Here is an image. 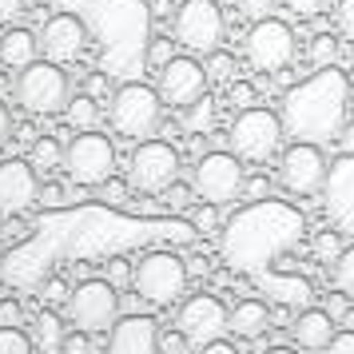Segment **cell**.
I'll list each match as a JSON object with an SVG mask.
<instances>
[{
  "label": "cell",
  "instance_id": "1",
  "mask_svg": "<svg viewBox=\"0 0 354 354\" xmlns=\"http://www.w3.org/2000/svg\"><path fill=\"white\" fill-rule=\"evenodd\" d=\"M303 231H306V219L290 203L255 199L251 207L231 215V223L223 231V259L231 271L255 279L279 306L303 310L315 299L310 279L295 271H279V259L299 247Z\"/></svg>",
  "mask_w": 354,
  "mask_h": 354
},
{
  "label": "cell",
  "instance_id": "2",
  "mask_svg": "<svg viewBox=\"0 0 354 354\" xmlns=\"http://www.w3.org/2000/svg\"><path fill=\"white\" fill-rule=\"evenodd\" d=\"M346 88H351V80L335 64H322L315 76L287 88L283 112H279L283 136L303 140V144H319V147L338 140V131L346 124V108H351Z\"/></svg>",
  "mask_w": 354,
  "mask_h": 354
},
{
  "label": "cell",
  "instance_id": "3",
  "mask_svg": "<svg viewBox=\"0 0 354 354\" xmlns=\"http://www.w3.org/2000/svg\"><path fill=\"white\" fill-rule=\"evenodd\" d=\"M112 128L115 136H124V140H147V136H156L160 131V120H163V100L156 88H147V84L131 80L124 88H115L112 92Z\"/></svg>",
  "mask_w": 354,
  "mask_h": 354
},
{
  "label": "cell",
  "instance_id": "4",
  "mask_svg": "<svg viewBox=\"0 0 354 354\" xmlns=\"http://www.w3.org/2000/svg\"><path fill=\"white\" fill-rule=\"evenodd\" d=\"M68 96H72V88H68V72H60V64L36 56L32 64L20 68L17 104L28 115H60L64 104H68Z\"/></svg>",
  "mask_w": 354,
  "mask_h": 354
},
{
  "label": "cell",
  "instance_id": "5",
  "mask_svg": "<svg viewBox=\"0 0 354 354\" xmlns=\"http://www.w3.org/2000/svg\"><path fill=\"white\" fill-rule=\"evenodd\" d=\"M227 144L231 151L247 163H267L283 144V124L271 108H239V115L231 120V131H227Z\"/></svg>",
  "mask_w": 354,
  "mask_h": 354
},
{
  "label": "cell",
  "instance_id": "6",
  "mask_svg": "<svg viewBox=\"0 0 354 354\" xmlns=\"http://www.w3.org/2000/svg\"><path fill=\"white\" fill-rule=\"evenodd\" d=\"M131 287L136 295L151 306H171L187 290V263L171 251H151L136 263L131 271Z\"/></svg>",
  "mask_w": 354,
  "mask_h": 354
},
{
  "label": "cell",
  "instance_id": "7",
  "mask_svg": "<svg viewBox=\"0 0 354 354\" xmlns=\"http://www.w3.org/2000/svg\"><path fill=\"white\" fill-rule=\"evenodd\" d=\"M223 12H219V0H183L176 8V20H171V32H176V44L192 52V56H207V52L219 48L223 40Z\"/></svg>",
  "mask_w": 354,
  "mask_h": 354
},
{
  "label": "cell",
  "instance_id": "8",
  "mask_svg": "<svg viewBox=\"0 0 354 354\" xmlns=\"http://www.w3.org/2000/svg\"><path fill=\"white\" fill-rule=\"evenodd\" d=\"M68 171V179L76 183V187H96L100 179H108L115 171V147L108 136H100L96 128L92 131H80V136H72L64 147V163H60Z\"/></svg>",
  "mask_w": 354,
  "mask_h": 354
},
{
  "label": "cell",
  "instance_id": "9",
  "mask_svg": "<svg viewBox=\"0 0 354 354\" xmlns=\"http://www.w3.org/2000/svg\"><path fill=\"white\" fill-rule=\"evenodd\" d=\"M243 52H247V64L263 72V76H274L295 60V32H290L287 20L279 17H263L251 24V32L243 40Z\"/></svg>",
  "mask_w": 354,
  "mask_h": 354
},
{
  "label": "cell",
  "instance_id": "10",
  "mask_svg": "<svg viewBox=\"0 0 354 354\" xmlns=\"http://www.w3.org/2000/svg\"><path fill=\"white\" fill-rule=\"evenodd\" d=\"M115 315H120V295L108 279H84L76 290H68V319L76 330L104 335L112 330Z\"/></svg>",
  "mask_w": 354,
  "mask_h": 354
},
{
  "label": "cell",
  "instance_id": "11",
  "mask_svg": "<svg viewBox=\"0 0 354 354\" xmlns=\"http://www.w3.org/2000/svg\"><path fill=\"white\" fill-rule=\"evenodd\" d=\"M179 179V151L167 140H140L128 160V183L144 195H160L167 183Z\"/></svg>",
  "mask_w": 354,
  "mask_h": 354
},
{
  "label": "cell",
  "instance_id": "12",
  "mask_svg": "<svg viewBox=\"0 0 354 354\" xmlns=\"http://www.w3.org/2000/svg\"><path fill=\"white\" fill-rule=\"evenodd\" d=\"M192 192L203 199V203H215L223 207L231 199H239L243 192V160L235 151H207L199 156L192 176Z\"/></svg>",
  "mask_w": 354,
  "mask_h": 354
},
{
  "label": "cell",
  "instance_id": "13",
  "mask_svg": "<svg viewBox=\"0 0 354 354\" xmlns=\"http://www.w3.org/2000/svg\"><path fill=\"white\" fill-rule=\"evenodd\" d=\"M322 207L338 235H354V156L342 151L335 163H326L322 179Z\"/></svg>",
  "mask_w": 354,
  "mask_h": 354
},
{
  "label": "cell",
  "instance_id": "14",
  "mask_svg": "<svg viewBox=\"0 0 354 354\" xmlns=\"http://www.w3.org/2000/svg\"><path fill=\"white\" fill-rule=\"evenodd\" d=\"M40 40V56L52 60V64H72V60H80L84 52H88V24H84L76 12H56V17L44 20V28L36 32Z\"/></svg>",
  "mask_w": 354,
  "mask_h": 354
},
{
  "label": "cell",
  "instance_id": "15",
  "mask_svg": "<svg viewBox=\"0 0 354 354\" xmlns=\"http://www.w3.org/2000/svg\"><path fill=\"white\" fill-rule=\"evenodd\" d=\"M156 76H160V100L163 104H171V108H187V104H195L199 96H207V72H203V64L195 60L192 52L187 56H171L163 68H156Z\"/></svg>",
  "mask_w": 354,
  "mask_h": 354
},
{
  "label": "cell",
  "instance_id": "16",
  "mask_svg": "<svg viewBox=\"0 0 354 354\" xmlns=\"http://www.w3.org/2000/svg\"><path fill=\"white\" fill-rule=\"evenodd\" d=\"M279 179H283V187L290 195L322 192V179H326V156H322V147L295 140L283 151V160H279Z\"/></svg>",
  "mask_w": 354,
  "mask_h": 354
},
{
  "label": "cell",
  "instance_id": "17",
  "mask_svg": "<svg viewBox=\"0 0 354 354\" xmlns=\"http://www.w3.org/2000/svg\"><path fill=\"white\" fill-rule=\"evenodd\" d=\"M176 326L183 330L187 346H203L211 338H223L227 330V306L215 295H192L187 303L179 306Z\"/></svg>",
  "mask_w": 354,
  "mask_h": 354
},
{
  "label": "cell",
  "instance_id": "18",
  "mask_svg": "<svg viewBox=\"0 0 354 354\" xmlns=\"http://www.w3.org/2000/svg\"><path fill=\"white\" fill-rule=\"evenodd\" d=\"M40 179L28 160H4L0 163V215H20L36 203Z\"/></svg>",
  "mask_w": 354,
  "mask_h": 354
},
{
  "label": "cell",
  "instance_id": "19",
  "mask_svg": "<svg viewBox=\"0 0 354 354\" xmlns=\"http://www.w3.org/2000/svg\"><path fill=\"white\" fill-rule=\"evenodd\" d=\"M335 330H338L335 319L326 310H315V306H303L295 315V322H290V335H295V342L303 351H326V342L335 338Z\"/></svg>",
  "mask_w": 354,
  "mask_h": 354
},
{
  "label": "cell",
  "instance_id": "20",
  "mask_svg": "<svg viewBox=\"0 0 354 354\" xmlns=\"http://www.w3.org/2000/svg\"><path fill=\"white\" fill-rule=\"evenodd\" d=\"M267 326H271V310H267V303H259V299H243V303H235V310H227V330H235L247 342H255L259 335H267Z\"/></svg>",
  "mask_w": 354,
  "mask_h": 354
},
{
  "label": "cell",
  "instance_id": "21",
  "mask_svg": "<svg viewBox=\"0 0 354 354\" xmlns=\"http://www.w3.org/2000/svg\"><path fill=\"white\" fill-rule=\"evenodd\" d=\"M36 56H40V40H36L28 28H8V32L0 36V64L4 68H24L32 64Z\"/></svg>",
  "mask_w": 354,
  "mask_h": 354
},
{
  "label": "cell",
  "instance_id": "22",
  "mask_svg": "<svg viewBox=\"0 0 354 354\" xmlns=\"http://www.w3.org/2000/svg\"><path fill=\"white\" fill-rule=\"evenodd\" d=\"M60 342H64V319L56 310H40L32 319V346L44 354H60Z\"/></svg>",
  "mask_w": 354,
  "mask_h": 354
},
{
  "label": "cell",
  "instance_id": "23",
  "mask_svg": "<svg viewBox=\"0 0 354 354\" xmlns=\"http://www.w3.org/2000/svg\"><path fill=\"white\" fill-rule=\"evenodd\" d=\"M64 124L68 128H76V131H92V128H100V100L96 96H68V104H64Z\"/></svg>",
  "mask_w": 354,
  "mask_h": 354
},
{
  "label": "cell",
  "instance_id": "24",
  "mask_svg": "<svg viewBox=\"0 0 354 354\" xmlns=\"http://www.w3.org/2000/svg\"><path fill=\"white\" fill-rule=\"evenodd\" d=\"M28 163H32V171H60V163H64V144L56 140V136H36L32 147H28Z\"/></svg>",
  "mask_w": 354,
  "mask_h": 354
},
{
  "label": "cell",
  "instance_id": "25",
  "mask_svg": "<svg viewBox=\"0 0 354 354\" xmlns=\"http://www.w3.org/2000/svg\"><path fill=\"white\" fill-rule=\"evenodd\" d=\"M211 124H215V104H211L207 96H199L195 104H187V108H183V128L192 131V136L211 131Z\"/></svg>",
  "mask_w": 354,
  "mask_h": 354
},
{
  "label": "cell",
  "instance_id": "26",
  "mask_svg": "<svg viewBox=\"0 0 354 354\" xmlns=\"http://www.w3.org/2000/svg\"><path fill=\"white\" fill-rule=\"evenodd\" d=\"M203 72H207V84H231L235 80V56L231 52H207V64H203Z\"/></svg>",
  "mask_w": 354,
  "mask_h": 354
},
{
  "label": "cell",
  "instance_id": "27",
  "mask_svg": "<svg viewBox=\"0 0 354 354\" xmlns=\"http://www.w3.org/2000/svg\"><path fill=\"white\" fill-rule=\"evenodd\" d=\"M335 290L354 299V247H342L335 259Z\"/></svg>",
  "mask_w": 354,
  "mask_h": 354
},
{
  "label": "cell",
  "instance_id": "28",
  "mask_svg": "<svg viewBox=\"0 0 354 354\" xmlns=\"http://www.w3.org/2000/svg\"><path fill=\"white\" fill-rule=\"evenodd\" d=\"M0 354H32V338L20 326H0Z\"/></svg>",
  "mask_w": 354,
  "mask_h": 354
},
{
  "label": "cell",
  "instance_id": "29",
  "mask_svg": "<svg viewBox=\"0 0 354 354\" xmlns=\"http://www.w3.org/2000/svg\"><path fill=\"white\" fill-rule=\"evenodd\" d=\"M171 56H176V40H167V36L147 40V48H144V64H147V68H163Z\"/></svg>",
  "mask_w": 354,
  "mask_h": 354
},
{
  "label": "cell",
  "instance_id": "30",
  "mask_svg": "<svg viewBox=\"0 0 354 354\" xmlns=\"http://www.w3.org/2000/svg\"><path fill=\"white\" fill-rule=\"evenodd\" d=\"M192 231L195 235H215V231H219V207H215V203L195 207L192 211Z\"/></svg>",
  "mask_w": 354,
  "mask_h": 354
},
{
  "label": "cell",
  "instance_id": "31",
  "mask_svg": "<svg viewBox=\"0 0 354 354\" xmlns=\"http://www.w3.org/2000/svg\"><path fill=\"white\" fill-rule=\"evenodd\" d=\"M36 203H44V207H64V203H72V192H68L64 183H40V192H36Z\"/></svg>",
  "mask_w": 354,
  "mask_h": 354
},
{
  "label": "cell",
  "instance_id": "32",
  "mask_svg": "<svg viewBox=\"0 0 354 354\" xmlns=\"http://www.w3.org/2000/svg\"><path fill=\"white\" fill-rule=\"evenodd\" d=\"M338 251H342V235H338V231H319V239H315V255H319V263H335Z\"/></svg>",
  "mask_w": 354,
  "mask_h": 354
},
{
  "label": "cell",
  "instance_id": "33",
  "mask_svg": "<svg viewBox=\"0 0 354 354\" xmlns=\"http://www.w3.org/2000/svg\"><path fill=\"white\" fill-rule=\"evenodd\" d=\"M310 60H315V64H335L338 60V40L335 36H315V40H310Z\"/></svg>",
  "mask_w": 354,
  "mask_h": 354
},
{
  "label": "cell",
  "instance_id": "34",
  "mask_svg": "<svg viewBox=\"0 0 354 354\" xmlns=\"http://www.w3.org/2000/svg\"><path fill=\"white\" fill-rule=\"evenodd\" d=\"M124 195H128V183H124V179H115V171L96 183V199H100V203H124Z\"/></svg>",
  "mask_w": 354,
  "mask_h": 354
},
{
  "label": "cell",
  "instance_id": "35",
  "mask_svg": "<svg viewBox=\"0 0 354 354\" xmlns=\"http://www.w3.org/2000/svg\"><path fill=\"white\" fill-rule=\"evenodd\" d=\"M160 195H163V203H167L171 211H183L187 203H192V183H179L176 179V183H167Z\"/></svg>",
  "mask_w": 354,
  "mask_h": 354
},
{
  "label": "cell",
  "instance_id": "36",
  "mask_svg": "<svg viewBox=\"0 0 354 354\" xmlns=\"http://www.w3.org/2000/svg\"><path fill=\"white\" fill-rule=\"evenodd\" d=\"M227 104H231V108H251V104H255V88L247 80H231L227 84Z\"/></svg>",
  "mask_w": 354,
  "mask_h": 354
},
{
  "label": "cell",
  "instance_id": "37",
  "mask_svg": "<svg viewBox=\"0 0 354 354\" xmlns=\"http://www.w3.org/2000/svg\"><path fill=\"white\" fill-rule=\"evenodd\" d=\"M156 351H160V354H183V351H187L183 330H179V326H176V330H163V335L156 338Z\"/></svg>",
  "mask_w": 354,
  "mask_h": 354
},
{
  "label": "cell",
  "instance_id": "38",
  "mask_svg": "<svg viewBox=\"0 0 354 354\" xmlns=\"http://www.w3.org/2000/svg\"><path fill=\"white\" fill-rule=\"evenodd\" d=\"M88 351H92V335L88 330H72L60 342V354H88Z\"/></svg>",
  "mask_w": 354,
  "mask_h": 354
},
{
  "label": "cell",
  "instance_id": "39",
  "mask_svg": "<svg viewBox=\"0 0 354 354\" xmlns=\"http://www.w3.org/2000/svg\"><path fill=\"white\" fill-rule=\"evenodd\" d=\"M239 195H247V199H251V203H255V199H267V195H271V179L267 176H243V192Z\"/></svg>",
  "mask_w": 354,
  "mask_h": 354
},
{
  "label": "cell",
  "instance_id": "40",
  "mask_svg": "<svg viewBox=\"0 0 354 354\" xmlns=\"http://www.w3.org/2000/svg\"><path fill=\"white\" fill-rule=\"evenodd\" d=\"M274 4H279V0H239V12L247 20H263V17L274 12Z\"/></svg>",
  "mask_w": 354,
  "mask_h": 354
},
{
  "label": "cell",
  "instance_id": "41",
  "mask_svg": "<svg viewBox=\"0 0 354 354\" xmlns=\"http://www.w3.org/2000/svg\"><path fill=\"white\" fill-rule=\"evenodd\" d=\"M0 326H24V306L17 299H4L0 303Z\"/></svg>",
  "mask_w": 354,
  "mask_h": 354
},
{
  "label": "cell",
  "instance_id": "42",
  "mask_svg": "<svg viewBox=\"0 0 354 354\" xmlns=\"http://www.w3.org/2000/svg\"><path fill=\"white\" fill-rule=\"evenodd\" d=\"M64 295H68V283L60 274H52L48 283L40 287V299H44V303H64Z\"/></svg>",
  "mask_w": 354,
  "mask_h": 354
},
{
  "label": "cell",
  "instance_id": "43",
  "mask_svg": "<svg viewBox=\"0 0 354 354\" xmlns=\"http://www.w3.org/2000/svg\"><path fill=\"white\" fill-rule=\"evenodd\" d=\"M283 4H287L290 12H299V17H319L330 0H283Z\"/></svg>",
  "mask_w": 354,
  "mask_h": 354
},
{
  "label": "cell",
  "instance_id": "44",
  "mask_svg": "<svg viewBox=\"0 0 354 354\" xmlns=\"http://www.w3.org/2000/svg\"><path fill=\"white\" fill-rule=\"evenodd\" d=\"M338 28L346 40H354V0H338Z\"/></svg>",
  "mask_w": 354,
  "mask_h": 354
},
{
  "label": "cell",
  "instance_id": "45",
  "mask_svg": "<svg viewBox=\"0 0 354 354\" xmlns=\"http://www.w3.org/2000/svg\"><path fill=\"white\" fill-rule=\"evenodd\" d=\"M326 354H354V330H335V338L326 342Z\"/></svg>",
  "mask_w": 354,
  "mask_h": 354
},
{
  "label": "cell",
  "instance_id": "46",
  "mask_svg": "<svg viewBox=\"0 0 354 354\" xmlns=\"http://www.w3.org/2000/svg\"><path fill=\"white\" fill-rule=\"evenodd\" d=\"M128 279H131V267L124 259H112V263H108V283H112V287H124Z\"/></svg>",
  "mask_w": 354,
  "mask_h": 354
},
{
  "label": "cell",
  "instance_id": "47",
  "mask_svg": "<svg viewBox=\"0 0 354 354\" xmlns=\"http://www.w3.org/2000/svg\"><path fill=\"white\" fill-rule=\"evenodd\" d=\"M199 354H239V346H235V342H227V338H211V342L199 346Z\"/></svg>",
  "mask_w": 354,
  "mask_h": 354
},
{
  "label": "cell",
  "instance_id": "48",
  "mask_svg": "<svg viewBox=\"0 0 354 354\" xmlns=\"http://www.w3.org/2000/svg\"><path fill=\"white\" fill-rule=\"evenodd\" d=\"M12 131H17V124H12V112H8V104H0V147L12 140Z\"/></svg>",
  "mask_w": 354,
  "mask_h": 354
},
{
  "label": "cell",
  "instance_id": "49",
  "mask_svg": "<svg viewBox=\"0 0 354 354\" xmlns=\"http://www.w3.org/2000/svg\"><path fill=\"white\" fill-rule=\"evenodd\" d=\"M24 8V0H0V24H12Z\"/></svg>",
  "mask_w": 354,
  "mask_h": 354
},
{
  "label": "cell",
  "instance_id": "50",
  "mask_svg": "<svg viewBox=\"0 0 354 354\" xmlns=\"http://www.w3.org/2000/svg\"><path fill=\"white\" fill-rule=\"evenodd\" d=\"M338 144H342V151H351V156H354V120H351V124H342V131H338Z\"/></svg>",
  "mask_w": 354,
  "mask_h": 354
},
{
  "label": "cell",
  "instance_id": "51",
  "mask_svg": "<svg viewBox=\"0 0 354 354\" xmlns=\"http://www.w3.org/2000/svg\"><path fill=\"white\" fill-rule=\"evenodd\" d=\"M104 92H108V80H104V76H100V72H96V76H92V80H88V96H104Z\"/></svg>",
  "mask_w": 354,
  "mask_h": 354
},
{
  "label": "cell",
  "instance_id": "52",
  "mask_svg": "<svg viewBox=\"0 0 354 354\" xmlns=\"http://www.w3.org/2000/svg\"><path fill=\"white\" fill-rule=\"evenodd\" d=\"M342 310H346V295L338 290V295H330V310H326V315H330V319H338Z\"/></svg>",
  "mask_w": 354,
  "mask_h": 354
},
{
  "label": "cell",
  "instance_id": "53",
  "mask_svg": "<svg viewBox=\"0 0 354 354\" xmlns=\"http://www.w3.org/2000/svg\"><path fill=\"white\" fill-rule=\"evenodd\" d=\"M338 322H342L346 330H354V310H342V315H338Z\"/></svg>",
  "mask_w": 354,
  "mask_h": 354
},
{
  "label": "cell",
  "instance_id": "54",
  "mask_svg": "<svg viewBox=\"0 0 354 354\" xmlns=\"http://www.w3.org/2000/svg\"><path fill=\"white\" fill-rule=\"evenodd\" d=\"M267 354H295V351H287V346H271Z\"/></svg>",
  "mask_w": 354,
  "mask_h": 354
},
{
  "label": "cell",
  "instance_id": "55",
  "mask_svg": "<svg viewBox=\"0 0 354 354\" xmlns=\"http://www.w3.org/2000/svg\"><path fill=\"white\" fill-rule=\"evenodd\" d=\"M346 100H351V104H354V84H351V88H346Z\"/></svg>",
  "mask_w": 354,
  "mask_h": 354
},
{
  "label": "cell",
  "instance_id": "56",
  "mask_svg": "<svg viewBox=\"0 0 354 354\" xmlns=\"http://www.w3.org/2000/svg\"><path fill=\"white\" fill-rule=\"evenodd\" d=\"M0 235H4V215H0Z\"/></svg>",
  "mask_w": 354,
  "mask_h": 354
},
{
  "label": "cell",
  "instance_id": "57",
  "mask_svg": "<svg viewBox=\"0 0 354 354\" xmlns=\"http://www.w3.org/2000/svg\"><path fill=\"white\" fill-rule=\"evenodd\" d=\"M351 68H354V60H351Z\"/></svg>",
  "mask_w": 354,
  "mask_h": 354
}]
</instances>
